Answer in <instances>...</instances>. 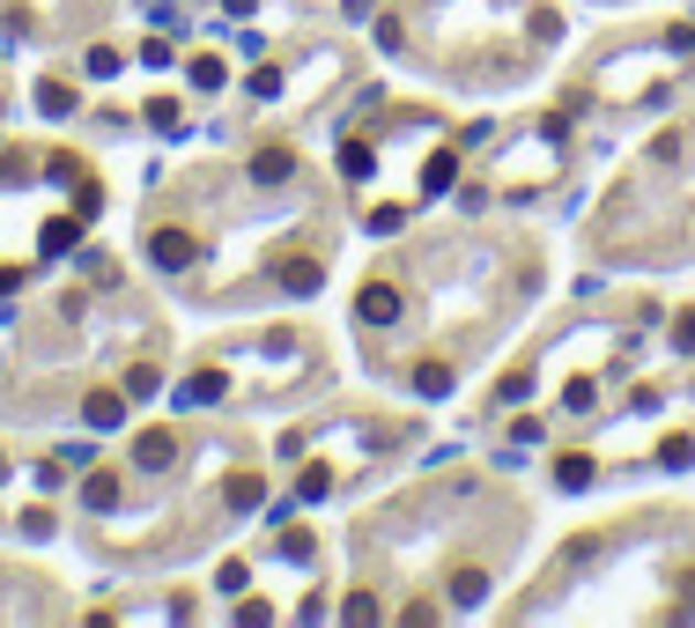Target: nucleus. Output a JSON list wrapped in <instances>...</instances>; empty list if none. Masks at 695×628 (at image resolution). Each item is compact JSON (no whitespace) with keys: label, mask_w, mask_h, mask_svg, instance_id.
<instances>
[{"label":"nucleus","mask_w":695,"mask_h":628,"mask_svg":"<svg viewBox=\"0 0 695 628\" xmlns=\"http://www.w3.org/2000/svg\"><path fill=\"white\" fill-rule=\"evenodd\" d=\"M178 459V436L171 429H141L133 436V466H141V473H156V466H171Z\"/></svg>","instance_id":"7ed1b4c3"},{"label":"nucleus","mask_w":695,"mask_h":628,"mask_svg":"<svg viewBox=\"0 0 695 628\" xmlns=\"http://www.w3.org/2000/svg\"><path fill=\"white\" fill-rule=\"evenodd\" d=\"M592 473H599V466L585 459V451H563V459H555V481L570 488V496H577V488H592Z\"/></svg>","instance_id":"0eeeda50"},{"label":"nucleus","mask_w":695,"mask_h":628,"mask_svg":"<svg viewBox=\"0 0 695 628\" xmlns=\"http://www.w3.org/2000/svg\"><path fill=\"white\" fill-rule=\"evenodd\" d=\"M451 385H459V377H451V363H423V370H415V392H423V400H445Z\"/></svg>","instance_id":"1a4fd4ad"},{"label":"nucleus","mask_w":695,"mask_h":628,"mask_svg":"<svg viewBox=\"0 0 695 628\" xmlns=\"http://www.w3.org/2000/svg\"><path fill=\"white\" fill-rule=\"evenodd\" d=\"M0 481H8V451H0Z\"/></svg>","instance_id":"7c9ffc66"},{"label":"nucleus","mask_w":695,"mask_h":628,"mask_svg":"<svg viewBox=\"0 0 695 628\" xmlns=\"http://www.w3.org/2000/svg\"><path fill=\"white\" fill-rule=\"evenodd\" d=\"M252 97H281V67H252Z\"/></svg>","instance_id":"4be33fe9"},{"label":"nucleus","mask_w":695,"mask_h":628,"mask_svg":"<svg viewBox=\"0 0 695 628\" xmlns=\"http://www.w3.org/2000/svg\"><path fill=\"white\" fill-rule=\"evenodd\" d=\"M82 503H89V510H111V503H119V481H111V473H89V481H82Z\"/></svg>","instance_id":"2eb2a0df"},{"label":"nucleus","mask_w":695,"mask_h":628,"mask_svg":"<svg viewBox=\"0 0 695 628\" xmlns=\"http://www.w3.org/2000/svg\"><path fill=\"white\" fill-rule=\"evenodd\" d=\"M97 207H104V193L89 185V178H75V215H97Z\"/></svg>","instance_id":"393cba45"},{"label":"nucleus","mask_w":695,"mask_h":628,"mask_svg":"<svg viewBox=\"0 0 695 628\" xmlns=\"http://www.w3.org/2000/svg\"><path fill=\"white\" fill-rule=\"evenodd\" d=\"M341 15H348V23H363V15H371V0H341Z\"/></svg>","instance_id":"c85d7f7f"},{"label":"nucleus","mask_w":695,"mask_h":628,"mask_svg":"<svg viewBox=\"0 0 695 628\" xmlns=\"http://www.w3.org/2000/svg\"><path fill=\"white\" fill-rule=\"evenodd\" d=\"M355 318H363V326H399V318H407V296H399L393 281H363V296H355Z\"/></svg>","instance_id":"f257e3e1"},{"label":"nucleus","mask_w":695,"mask_h":628,"mask_svg":"<svg viewBox=\"0 0 695 628\" xmlns=\"http://www.w3.org/2000/svg\"><path fill=\"white\" fill-rule=\"evenodd\" d=\"M659 466H673V473L695 466V444H688V436H666V444H659Z\"/></svg>","instance_id":"a211bd4d"},{"label":"nucleus","mask_w":695,"mask_h":628,"mask_svg":"<svg viewBox=\"0 0 695 628\" xmlns=\"http://www.w3.org/2000/svg\"><path fill=\"white\" fill-rule=\"evenodd\" d=\"M82 422H89V429H119L126 422V392H89V400H82Z\"/></svg>","instance_id":"20e7f679"},{"label":"nucleus","mask_w":695,"mask_h":628,"mask_svg":"<svg viewBox=\"0 0 695 628\" xmlns=\"http://www.w3.org/2000/svg\"><path fill=\"white\" fill-rule=\"evenodd\" d=\"M229 510H259V481H252V473L229 481Z\"/></svg>","instance_id":"aec40b11"},{"label":"nucleus","mask_w":695,"mask_h":628,"mask_svg":"<svg viewBox=\"0 0 695 628\" xmlns=\"http://www.w3.org/2000/svg\"><path fill=\"white\" fill-rule=\"evenodd\" d=\"M252 178H259V185H281V178H297V156H289V148H259V156H252Z\"/></svg>","instance_id":"423d86ee"},{"label":"nucleus","mask_w":695,"mask_h":628,"mask_svg":"<svg viewBox=\"0 0 695 628\" xmlns=\"http://www.w3.org/2000/svg\"><path fill=\"white\" fill-rule=\"evenodd\" d=\"M38 104H45L52 119H67V111H75V89H67V82H45V89H38Z\"/></svg>","instance_id":"dca6fc26"},{"label":"nucleus","mask_w":695,"mask_h":628,"mask_svg":"<svg viewBox=\"0 0 695 628\" xmlns=\"http://www.w3.org/2000/svg\"><path fill=\"white\" fill-rule=\"evenodd\" d=\"M75 244H82V222H75V215L45 222V259H52V252H75Z\"/></svg>","instance_id":"ddd939ff"},{"label":"nucleus","mask_w":695,"mask_h":628,"mask_svg":"<svg viewBox=\"0 0 695 628\" xmlns=\"http://www.w3.org/2000/svg\"><path fill=\"white\" fill-rule=\"evenodd\" d=\"M193 252H200V244L185 237V230H156V237H149V259L163 266V274H178V266H193Z\"/></svg>","instance_id":"f03ea898"},{"label":"nucleus","mask_w":695,"mask_h":628,"mask_svg":"<svg viewBox=\"0 0 695 628\" xmlns=\"http://www.w3.org/2000/svg\"><path fill=\"white\" fill-rule=\"evenodd\" d=\"M149 119L163 126V134H185V111H178V104H149Z\"/></svg>","instance_id":"b1692460"},{"label":"nucleus","mask_w":695,"mask_h":628,"mask_svg":"<svg viewBox=\"0 0 695 628\" xmlns=\"http://www.w3.org/2000/svg\"><path fill=\"white\" fill-rule=\"evenodd\" d=\"M319 496H333V473H325V466H311V473H303V503H319Z\"/></svg>","instance_id":"5701e85b"},{"label":"nucleus","mask_w":695,"mask_h":628,"mask_svg":"<svg viewBox=\"0 0 695 628\" xmlns=\"http://www.w3.org/2000/svg\"><path fill=\"white\" fill-rule=\"evenodd\" d=\"M673 348H681V355L695 348V311H688V318H673Z\"/></svg>","instance_id":"cd10ccee"},{"label":"nucleus","mask_w":695,"mask_h":628,"mask_svg":"<svg viewBox=\"0 0 695 628\" xmlns=\"http://www.w3.org/2000/svg\"><path fill=\"white\" fill-rule=\"evenodd\" d=\"M525 392H533V370H511V377L496 385V400H525Z\"/></svg>","instance_id":"bb28decb"},{"label":"nucleus","mask_w":695,"mask_h":628,"mask_svg":"<svg viewBox=\"0 0 695 628\" xmlns=\"http://www.w3.org/2000/svg\"><path fill=\"white\" fill-rule=\"evenodd\" d=\"M451 178H459V156H451V148H437V156H429V193H451Z\"/></svg>","instance_id":"4468645a"},{"label":"nucleus","mask_w":695,"mask_h":628,"mask_svg":"<svg viewBox=\"0 0 695 628\" xmlns=\"http://www.w3.org/2000/svg\"><path fill=\"white\" fill-rule=\"evenodd\" d=\"M193 89H223V60H193Z\"/></svg>","instance_id":"412c9836"},{"label":"nucleus","mask_w":695,"mask_h":628,"mask_svg":"<svg viewBox=\"0 0 695 628\" xmlns=\"http://www.w3.org/2000/svg\"><path fill=\"white\" fill-rule=\"evenodd\" d=\"M592 400H599V385H592V377H570V385H563V407H570V414H585Z\"/></svg>","instance_id":"6ab92c4d"},{"label":"nucleus","mask_w":695,"mask_h":628,"mask_svg":"<svg viewBox=\"0 0 695 628\" xmlns=\"http://www.w3.org/2000/svg\"><path fill=\"white\" fill-rule=\"evenodd\" d=\"M119 67H126V60H119L111 45H89V52H82V74H89V82H111Z\"/></svg>","instance_id":"9b49d317"},{"label":"nucleus","mask_w":695,"mask_h":628,"mask_svg":"<svg viewBox=\"0 0 695 628\" xmlns=\"http://www.w3.org/2000/svg\"><path fill=\"white\" fill-rule=\"evenodd\" d=\"M399 222H407V207H377V215H371V237H393Z\"/></svg>","instance_id":"a878e982"},{"label":"nucleus","mask_w":695,"mask_h":628,"mask_svg":"<svg viewBox=\"0 0 695 628\" xmlns=\"http://www.w3.org/2000/svg\"><path fill=\"white\" fill-rule=\"evenodd\" d=\"M489 599V577H481V570H459V577H451V606H481Z\"/></svg>","instance_id":"f8f14e48"},{"label":"nucleus","mask_w":695,"mask_h":628,"mask_svg":"<svg viewBox=\"0 0 695 628\" xmlns=\"http://www.w3.org/2000/svg\"><path fill=\"white\" fill-rule=\"evenodd\" d=\"M156 385H163V370H156V363H133V370H126V392H133V400H149Z\"/></svg>","instance_id":"f3484780"},{"label":"nucleus","mask_w":695,"mask_h":628,"mask_svg":"<svg viewBox=\"0 0 695 628\" xmlns=\"http://www.w3.org/2000/svg\"><path fill=\"white\" fill-rule=\"evenodd\" d=\"M15 281H23V266H0V296L15 289Z\"/></svg>","instance_id":"c756f323"},{"label":"nucleus","mask_w":695,"mask_h":628,"mask_svg":"<svg viewBox=\"0 0 695 628\" xmlns=\"http://www.w3.org/2000/svg\"><path fill=\"white\" fill-rule=\"evenodd\" d=\"M223 377H215V370H200V377H193V385H185V392H178V407H207V400H223Z\"/></svg>","instance_id":"9d476101"},{"label":"nucleus","mask_w":695,"mask_h":628,"mask_svg":"<svg viewBox=\"0 0 695 628\" xmlns=\"http://www.w3.org/2000/svg\"><path fill=\"white\" fill-rule=\"evenodd\" d=\"M371 163H377L371 141H341V178H348V185H363V178H371Z\"/></svg>","instance_id":"6e6552de"},{"label":"nucleus","mask_w":695,"mask_h":628,"mask_svg":"<svg viewBox=\"0 0 695 628\" xmlns=\"http://www.w3.org/2000/svg\"><path fill=\"white\" fill-rule=\"evenodd\" d=\"M319 281H325L319 259H281V289L289 296H319Z\"/></svg>","instance_id":"39448f33"}]
</instances>
